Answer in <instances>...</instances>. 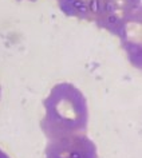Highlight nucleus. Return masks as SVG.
I'll return each mask as SVG.
<instances>
[{
	"label": "nucleus",
	"mask_w": 142,
	"mask_h": 158,
	"mask_svg": "<svg viewBox=\"0 0 142 158\" xmlns=\"http://www.w3.org/2000/svg\"><path fill=\"white\" fill-rule=\"evenodd\" d=\"M19 2H23V0H19ZM30 2H35V0H30Z\"/></svg>",
	"instance_id": "423d86ee"
},
{
	"label": "nucleus",
	"mask_w": 142,
	"mask_h": 158,
	"mask_svg": "<svg viewBox=\"0 0 142 158\" xmlns=\"http://www.w3.org/2000/svg\"><path fill=\"white\" fill-rule=\"evenodd\" d=\"M44 117L40 129L48 139L86 133L89 126V106L85 94L73 83L55 85L43 101Z\"/></svg>",
	"instance_id": "f257e3e1"
},
{
	"label": "nucleus",
	"mask_w": 142,
	"mask_h": 158,
	"mask_svg": "<svg viewBox=\"0 0 142 158\" xmlns=\"http://www.w3.org/2000/svg\"><path fill=\"white\" fill-rule=\"evenodd\" d=\"M46 158H98V149L85 133L70 134L48 139L44 150Z\"/></svg>",
	"instance_id": "7ed1b4c3"
},
{
	"label": "nucleus",
	"mask_w": 142,
	"mask_h": 158,
	"mask_svg": "<svg viewBox=\"0 0 142 158\" xmlns=\"http://www.w3.org/2000/svg\"><path fill=\"white\" fill-rule=\"evenodd\" d=\"M0 95H2V87H0Z\"/></svg>",
	"instance_id": "0eeeda50"
},
{
	"label": "nucleus",
	"mask_w": 142,
	"mask_h": 158,
	"mask_svg": "<svg viewBox=\"0 0 142 158\" xmlns=\"http://www.w3.org/2000/svg\"><path fill=\"white\" fill-rule=\"evenodd\" d=\"M0 158H11V157H10L8 154H7L2 148H0Z\"/></svg>",
	"instance_id": "39448f33"
},
{
	"label": "nucleus",
	"mask_w": 142,
	"mask_h": 158,
	"mask_svg": "<svg viewBox=\"0 0 142 158\" xmlns=\"http://www.w3.org/2000/svg\"><path fill=\"white\" fill-rule=\"evenodd\" d=\"M119 38L133 66L141 67V0H97L94 20Z\"/></svg>",
	"instance_id": "f03ea898"
},
{
	"label": "nucleus",
	"mask_w": 142,
	"mask_h": 158,
	"mask_svg": "<svg viewBox=\"0 0 142 158\" xmlns=\"http://www.w3.org/2000/svg\"><path fill=\"white\" fill-rule=\"evenodd\" d=\"M58 7L66 16L79 20L93 22L97 8V0H56Z\"/></svg>",
	"instance_id": "20e7f679"
}]
</instances>
